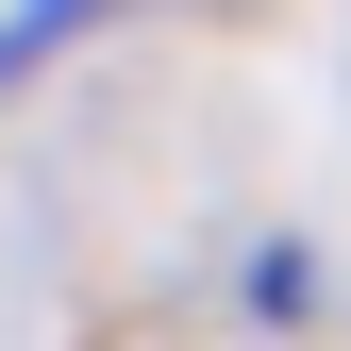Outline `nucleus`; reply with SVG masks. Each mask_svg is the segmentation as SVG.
Segmentation results:
<instances>
[{
	"label": "nucleus",
	"instance_id": "f257e3e1",
	"mask_svg": "<svg viewBox=\"0 0 351 351\" xmlns=\"http://www.w3.org/2000/svg\"><path fill=\"white\" fill-rule=\"evenodd\" d=\"M101 17H134V0H17V17H0V67H34V51H67V34H101Z\"/></svg>",
	"mask_w": 351,
	"mask_h": 351
}]
</instances>
